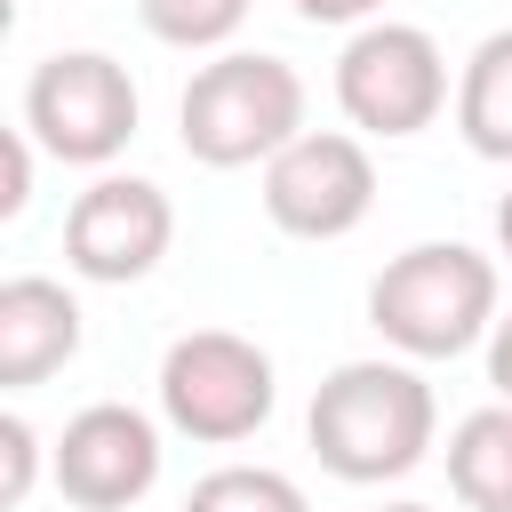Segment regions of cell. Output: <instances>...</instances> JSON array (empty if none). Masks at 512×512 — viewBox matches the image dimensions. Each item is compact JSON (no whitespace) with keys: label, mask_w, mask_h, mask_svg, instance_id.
Returning <instances> with one entry per match:
<instances>
[{"label":"cell","mask_w":512,"mask_h":512,"mask_svg":"<svg viewBox=\"0 0 512 512\" xmlns=\"http://www.w3.org/2000/svg\"><path fill=\"white\" fill-rule=\"evenodd\" d=\"M368 320L408 360H456L504 320L496 312V264L464 240H416L368 280Z\"/></svg>","instance_id":"2"},{"label":"cell","mask_w":512,"mask_h":512,"mask_svg":"<svg viewBox=\"0 0 512 512\" xmlns=\"http://www.w3.org/2000/svg\"><path fill=\"white\" fill-rule=\"evenodd\" d=\"M488 384H496V400H512V312L488 328Z\"/></svg>","instance_id":"18"},{"label":"cell","mask_w":512,"mask_h":512,"mask_svg":"<svg viewBox=\"0 0 512 512\" xmlns=\"http://www.w3.org/2000/svg\"><path fill=\"white\" fill-rule=\"evenodd\" d=\"M456 128L480 160H512V24L488 32L472 56H464V80H456Z\"/></svg>","instance_id":"12"},{"label":"cell","mask_w":512,"mask_h":512,"mask_svg":"<svg viewBox=\"0 0 512 512\" xmlns=\"http://www.w3.org/2000/svg\"><path fill=\"white\" fill-rule=\"evenodd\" d=\"M168 240H176V208L144 176H96L64 216V264L80 280H104V288L144 280L168 256Z\"/></svg>","instance_id":"9"},{"label":"cell","mask_w":512,"mask_h":512,"mask_svg":"<svg viewBox=\"0 0 512 512\" xmlns=\"http://www.w3.org/2000/svg\"><path fill=\"white\" fill-rule=\"evenodd\" d=\"M24 200H32V136L16 128V136H8V192H0V216H16Z\"/></svg>","instance_id":"16"},{"label":"cell","mask_w":512,"mask_h":512,"mask_svg":"<svg viewBox=\"0 0 512 512\" xmlns=\"http://www.w3.org/2000/svg\"><path fill=\"white\" fill-rule=\"evenodd\" d=\"M144 32L168 40V48H224L248 16V0H136Z\"/></svg>","instance_id":"14"},{"label":"cell","mask_w":512,"mask_h":512,"mask_svg":"<svg viewBox=\"0 0 512 512\" xmlns=\"http://www.w3.org/2000/svg\"><path fill=\"white\" fill-rule=\"evenodd\" d=\"M336 104L368 136H416L448 104V56L424 24H360L336 56Z\"/></svg>","instance_id":"6"},{"label":"cell","mask_w":512,"mask_h":512,"mask_svg":"<svg viewBox=\"0 0 512 512\" xmlns=\"http://www.w3.org/2000/svg\"><path fill=\"white\" fill-rule=\"evenodd\" d=\"M384 0H296V16L304 24H368Z\"/></svg>","instance_id":"17"},{"label":"cell","mask_w":512,"mask_h":512,"mask_svg":"<svg viewBox=\"0 0 512 512\" xmlns=\"http://www.w3.org/2000/svg\"><path fill=\"white\" fill-rule=\"evenodd\" d=\"M448 488L472 512H512V400H488L448 432Z\"/></svg>","instance_id":"11"},{"label":"cell","mask_w":512,"mask_h":512,"mask_svg":"<svg viewBox=\"0 0 512 512\" xmlns=\"http://www.w3.org/2000/svg\"><path fill=\"white\" fill-rule=\"evenodd\" d=\"M496 248H504V256H512V192H504V200H496Z\"/></svg>","instance_id":"19"},{"label":"cell","mask_w":512,"mask_h":512,"mask_svg":"<svg viewBox=\"0 0 512 512\" xmlns=\"http://www.w3.org/2000/svg\"><path fill=\"white\" fill-rule=\"evenodd\" d=\"M176 136L200 168H248L272 160L304 136V80L296 64L264 56V48H232L216 64L192 72L184 104H176Z\"/></svg>","instance_id":"3"},{"label":"cell","mask_w":512,"mask_h":512,"mask_svg":"<svg viewBox=\"0 0 512 512\" xmlns=\"http://www.w3.org/2000/svg\"><path fill=\"white\" fill-rule=\"evenodd\" d=\"M312 456L352 480V488H384L400 472H416L432 456L440 432V400L408 360H344L320 392H312Z\"/></svg>","instance_id":"1"},{"label":"cell","mask_w":512,"mask_h":512,"mask_svg":"<svg viewBox=\"0 0 512 512\" xmlns=\"http://www.w3.org/2000/svg\"><path fill=\"white\" fill-rule=\"evenodd\" d=\"M376 512H432V504H376Z\"/></svg>","instance_id":"20"},{"label":"cell","mask_w":512,"mask_h":512,"mask_svg":"<svg viewBox=\"0 0 512 512\" xmlns=\"http://www.w3.org/2000/svg\"><path fill=\"white\" fill-rule=\"evenodd\" d=\"M376 208V160L344 128H304L288 152L264 160V216L288 240H344Z\"/></svg>","instance_id":"7"},{"label":"cell","mask_w":512,"mask_h":512,"mask_svg":"<svg viewBox=\"0 0 512 512\" xmlns=\"http://www.w3.org/2000/svg\"><path fill=\"white\" fill-rule=\"evenodd\" d=\"M48 472H56L64 504H80V512H128L160 480V424L144 408H128V400H96V408H80L56 432Z\"/></svg>","instance_id":"8"},{"label":"cell","mask_w":512,"mask_h":512,"mask_svg":"<svg viewBox=\"0 0 512 512\" xmlns=\"http://www.w3.org/2000/svg\"><path fill=\"white\" fill-rule=\"evenodd\" d=\"M24 136L64 168H104L136 136V80L104 48H56L24 80Z\"/></svg>","instance_id":"5"},{"label":"cell","mask_w":512,"mask_h":512,"mask_svg":"<svg viewBox=\"0 0 512 512\" xmlns=\"http://www.w3.org/2000/svg\"><path fill=\"white\" fill-rule=\"evenodd\" d=\"M272 400H280V384H272V352L256 336L192 328L160 360V416L200 448H232V440L264 432Z\"/></svg>","instance_id":"4"},{"label":"cell","mask_w":512,"mask_h":512,"mask_svg":"<svg viewBox=\"0 0 512 512\" xmlns=\"http://www.w3.org/2000/svg\"><path fill=\"white\" fill-rule=\"evenodd\" d=\"M72 352H80V304H72V288L40 280V272H16L0 288V384L24 392L40 376H56Z\"/></svg>","instance_id":"10"},{"label":"cell","mask_w":512,"mask_h":512,"mask_svg":"<svg viewBox=\"0 0 512 512\" xmlns=\"http://www.w3.org/2000/svg\"><path fill=\"white\" fill-rule=\"evenodd\" d=\"M184 512H312L304 488L272 464H216L208 480H192Z\"/></svg>","instance_id":"13"},{"label":"cell","mask_w":512,"mask_h":512,"mask_svg":"<svg viewBox=\"0 0 512 512\" xmlns=\"http://www.w3.org/2000/svg\"><path fill=\"white\" fill-rule=\"evenodd\" d=\"M32 480H40V432L8 408V416H0V504L16 512V504L32 496Z\"/></svg>","instance_id":"15"}]
</instances>
